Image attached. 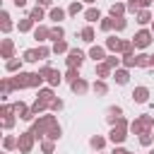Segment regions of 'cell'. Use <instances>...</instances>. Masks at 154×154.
Segmentation results:
<instances>
[{"instance_id":"3","label":"cell","mask_w":154,"mask_h":154,"mask_svg":"<svg viewBox=\"0 0 154 154\" xmlns=\"http://www.w3.org/2000/svg\"><path fill=\"white\" fill-rule=\"evenodd\" d=\"M154 41V34H152V29H140L135 36H132V43H135V48H147L149 43Z\"/></svg>"},{"instance_id":"54","label":"cell","mask_w":154,"mask_h":154,"mask_svg":"<svg viewBox=\"0 0 154 154\" xmlns=\"http://www.w3.org/2000/svg\"><path fill=\"white\" fill-rule=\"evenodd\" d=\"M152 2H154V0H140V5H142V10H147V7L152 5Z\"/></svg>"},{"instance_id":"39","label":"cell","mask_w":154,"mask_h":154,"mask_svg":"<svg viewBox=\"0 0 154 154\" xmlns=\"http://www.w3.org/2000/svg\"><path fill=\"white\" fill-rule=\"evenodd\" d=\"M53 149H55V142H53V140H48V137L41 140V152H43V154H53Z\"/></svg>"},{"instance_id":"51","label":"cell","mask_w":154,"mask_h":154,"mask_svg":"<svg viewBox=\"0 0 154 154\" xmlns=\"http://www.w3.org/2000/svg\"><path fill=\"white\" fill-rule=\"evenodd\" d=\"M38 7H53V0H36Z\"/></svg>"},{"instance_id":"31","label":"cell","mask_w":154,"mask_h":154,"mask_svg":"<svg viewBox=\"0 0 154 154\" xmlns=\"http://www.w3.org/2000/svg\"><path fill=\"white\" fill-rule=\"evenodd\" d=\"M70 51V46H67V41L65 38H60V41H53V53L55 55H60V53H67Z\"/></svg>"},{"instance_id":"59","label":"cell","mask_w":154,"mask_h":154,"mask_svg":"<svg viewBox=\"0 0 154 154\" xmlns=\"http://www.w3.org/2000/svg\"><path fill=\"white\" fill-rule=\"evenodd\" d=\"M5 154H7V152H5Z\"/></svg>"},{"instance_id":"20","label":"cell","mask_w":154,"mask_h":154,"mask_svg":"<svg viewBox=\"0 0 154 154\" xmlns=\"http://www.w3.org/2000/svg\"><path fill=\"white\" fill-rule=\"evenodd\" d=\"M94 26L91 24H87V26H82V31H79V38L84 41V43H94Z\"/></svg>"},{"instance_id":"33","label":"cell","mask_w":154,"mask_h":154,"mask_svg":"<svg viewBox=\"0 0 154 154\" xmlns=\"http://www.w3.org/2000/svg\"><path fill=\"white\" fill-rule=\"evenodd\" d=\"M120 58H123V67H128V70H130V67H137V55H135V53H125V55H120Z\"/></svg>"},{"instance_id":"5","label":"cell","mask_w":154,"mask_h":154,"mask_svg":"<svg viewBox=\"0 0 154 154\" xmlns=\"http://www.w3.org/2000/svg\"><path fill=\"white\" fill-rule=\"evenodd\" d=\"M128 130H130V125H111L108 140H111L113 144H123V142L128 140Z\"/></svg>"},{"instance_id":"18","label":"cell","mask_w":154,"mask_h":154,"mask_svg":"<svg viewBox=\"0 0 154 154\" xmlns=\"http://www.w3.org/2000/svg\"><path fill=\"white\" fill-rule=\"evenodd\" d=\"M84 19H87V24L101 22V12H99V7H89V10H84Z\"/></svg>"},{"instance_id":"24","label":"cell","mask_w":154,"mask_h":154,"mask_svg":"<svg viewBox=\"0 0 154 154\" xmlns=\"http://www.w3.org/2000/svg\"><path fill=\"white\" fill-rule=\"evenodd\" d=\"M34 24H36V22H34V19H31V17L26 14L24 19H19L17 29H19V34H26V31H31V29H34Z\"/></svg>"},{"instance_id":"38","label":"cell","mask_w":154,"mask_h":154,"mask_svg":"<svg viewBox=\"0 0 154 154\" xmlns=\"http://www.w3.org/2000/svg\"><path fill=\"white\" fill-rule=\"evenodd\" d=\"M99 29L108 34V31L113 29V17H111V14H108V17H101V22H99Z\"/></svg>"},{"instance_id":"28","label":"cell","mask_w":154,"mask_h":154,"mask_svg":"<svg viewBox=\"0 0 154 154\" xmlns=\"http://www.w3.org/2000/svg\"><path fill=\"white\" fill-rule=\"evenodd\" d=\"M89 147H91V149H96V152H101V149L106 147V137H101V135L89 137Z\"/></svg>"},{"instance_id":"13","label":"cell","mask_w":154,"mask_h":154,"mask_svg":"<svg viewBox=\"0 0 154 154\" xmlns=\"http://www.w3.org/2000/svg\"><path fill=\"white\" fill-rule=\"evenodd\" d=\"M34 38H36L38 43L48 41V38H51V29H48V26H43V24H38V26L34 29Z\"/></svg>"},{"instance_id":"21","label":"cell","mask_w":154,"mask_h":154,"mask_svg":"<svg viewBox=\"0 0 154 154\" xmlns=\"http://www.w3.org/2000/svg\"><path fill=\"white\" fill-rule=\"evenodd\" d=\"M48 108H51V103H48V101H43V99H36V101L31 103V113H34V116H38V113H46Z\"/></svg>"},{"instance_id":"11","label":"cell","mask_w":154,"mask_h":154,"mask_svg":"<svg viewBox=\"0 0 154 154\" xmlns=\"http://www.w3.org/2000/svg\"><path fill=\"white\" fill-rule=\"evenodd\" d=\"M120 118H123V108H120V106H111V108L106 111V120H108V125H116Z\"/></svg>"},{"instance_id":"14","label":"cell","mask_w":154,"mask_h":154,"mask_svg":"<svg viewBox=\"0 0 154 154\" xmlns=\"http://www.w3.org/2000/svg\"><path fill=\"white\" fill-rule=\"evenodd\" d=\"M22 63H24V58H12V60L5 63V70L12 72V75H17V72H22Z\"/></svg>"},{"instance_id":"12","label":"cell","mask_w":154,"mask_h":154,"mask_svg":"<svg viewBox=\"0 0 154 154\" xmlns=\"http://www.w3.org/2000/svg\"><path fill=\"white\" fill-rule=\"evenodd\" d=\"M89 58H91L94 63L106 60V46H91V48H89Z\"/></svg>"},{"instance_id":"6","label":"cell","mask_w":154,"mask_h":154,"mask_svg":"<svg viewBox=\"0 0 154 154\" xmlns=\"http://www.w3.org/2000/svg\"><path fill=\"white\" fill-rule=\"evenodd\" d=\"M34 142H36V137L31 135V130L19 132V144H17V149H19L22 154H29V152L34 149Z\"/></svg>"},{"instance_id":"53","label":"cell","mask_w":154,"mask_h":154,"mask_svg":"<svg viewBox=\"0 0 154 154\" xmlns=\"http://www.w3.org/2000/svg\"><path fill=\"white\" fill-rule=\"evenodd\" d=\"M14 7H26V0H12Z\"/></svg>"},{"instance_id":"7","label":"cell","mask_w":154,"mask_h":154,"mask_svg":"<svg viewBox=\"0 0 154 154\" xmlns=\"http://www.w3.org/2000/svg\"><path fill=\"white\" fill-rule=\"evenodd\" d=\"M31 77H34V72H17V75L12 77L14 89H29V87H31Z\"/></svg>"},{"instance_id":"8","label":"cell","mask_w":154,"mask_h":154,"mask_svg":"<svg viewBox=\"0 0 154 154\" xmlns=\"http://www.w3.org/2000/svg\"><path fill=\"white\" fill-rule=\"evenodd\" d=\"M0 58H5V63L14 58V41L12 38H2V43H0Z\"/></svg>"},{"instance_id":"30","label":"cell","mask_w":154,"mask_h":154,"mask_svg":"<svg viewBox=\"0 0 154 154\" xmlns=\"http://www.w3.org/2000/svg\"><path fill=\"white\" fill-rule=\"evenodd\" d=\"M82 12H84V7H82L79 0H75V2L67 5V14H70V17H77V14H82Z\"/></svg>"},{"instance_id":"56","label":"cell","mask_w":154,"mask_h":154,"mask_svg":"<svg viewBox=\"0 0 154 154\" xmlns=\"http://www.w3.org/2000/svg\"><path fill=\"white\" fill-rule=\"evenodd\" d=\"M149 67H154V55H152V60H149Z\"/></svg>"},{"instance_id":"36","label":"cell","mask_w":154,"mask_h":154,"mask_svg":"<svg viewBox=\"0 0 154 154\" xmlns=\"http://www.w3.org/2000/svg\"><path fill=\"white\" fill-rule=\"evenodd\" d=\"M135 51V43H132V38H120V55H125V53H132Z\"/></svg>"},{"instance_id":"40","label":"cell","mask_w":154,"mask_h":154,"mask_svg":"<svg viewBox=\"0 0 154 154\" xmlns=\"http://www.w3.org/2000/svg\"><path fill=\"white\" fill-rule=\"evenodd\" d=\"M106 63H108V65H111L113 70H118V67L123 65V58H118V55L113 53V55H106Z\"/></svg>"},{"instance_id":"35","label":"cell","mask_w":154,"mask_h":154,"mask_svg":"<svg viewBox=\"0 0 154 154\" xmlns=\"http://www.w3.org/2000/svg\"><path fill=\"white\" fill-rule=\"evenodd\" d=\"M60 38H65V29H63L60 24L51 26V41H60Z\"/></svg>"},{"instance_id":"23","label":"cell","mask_w":154,"mask_h":154,"mask_svg":"<svg viewBox=\"0 0 154 154\" xmlns=\"http://www.w3.org/2000/svg\"><path fill=\"white\" fill-rule=\"evenodd\" d=\"M152 19H154V17H152V12H149V10H140V12L135 14V22H137V24H142V26H144V24H152Z\"/></svg>"},{"instance_id":"57","label":"cell","mask_w":154,"mask_h":154,"mask_svg":"<svg viewBox=\"0 0 154 154\" xmlns=\"http://www.w3.org/2000/svg\"><path fill=\"white\" fill-rule=\"evenodd\" d=\"M152 34H154V19H152Z\"/></svg>"},{"instance_id":"44","label":"cell","mask_w":154,"mask_h":154,"mask_svg":"<svg viewBox=\"0 0 154 154\" xmlns=\"http://www.w3.org/2000/svg\"><path fill=\"white\" fill-rule=\"evenodd\" d=\"M152 140H154L152 130H147V132H142V135H140V144H142V147H149V144H152Z\"/></svg>"},{"instance_id":"58","label":"cell","mask_w":154,"mask_h":154,"mask_svg":"<svg viewBox=\"0 0 154 154\" xmlns=\"http://www.w3.org/2000/svg\"><path fill=\"white\" fill-rule=\"evenodd\" d=\"M147 154H154V149H149V152H147Z\"/></svg>"},{"instance_id":"25","label":"cell","mask_w":154,"mask_h":154,"mask_svg":"<svg viewBox=\"0 0 154 154\" xmlns=\"http://www.w3.org/2000/svg\"><path fill=\"white\" fill-rule=\"evenodd\" d=\"M17 144H19V137H14V135H5V140H2V149H5V152L17 149Z\"/></svg>"},{"instance_id":"34","label":"cell","mask_w":154,"mask_h":154,"mask_svg":"<svg viewBox=\"0 0 154 154\" xmlns=\"http://www.w3.org/2000/svg\"><path fill=\"white\" fill-rule=\"evenodd\" d=\"M29 17H31V19L38 24V22L46 17V12H43V7H38V5H36V7H31V10H29Z\"/></svg>"},{"instance_id":"26","label":"cell","mask_w":154,"mask_h":154,"mask_svg":"<svg viewBox=\"0 0 154 154\" xmlns=\"http://www.w3.org/2000/svg\"><path fill=\"white\" fill-rule=\"evenodd\" d=\"M36 99H43V101H48V103H53V101H55V94H53V87H46V89H38V94H36Z\"/></svg>"},{"instance_id":"1","label":"cell","mask_w":154,"mask_h":154,"mask_svg":"<svg viewBox=\"0 0 154 154\" xmlns=\"http://www.w3.org/2000/svg\"><path fill=\"white\" fill-rule=\"evenodd\" d=\"M53 123H58V120H55V116L48 113V116H41L38 120H34L29 130H31V135H34L36 140H46V135H48V130H51Z\"/></svg>"},{"instance_id":"55","label":"cell","mask_w":154,"mask_h":154,"mask_svg":"<svg viewBox=\"0 0 154 154\" xmlns=\"http://www.w3.org/2000/svg\"><path fill=\"white\" fill-rule=\"evenodd\" d=\"M82 2H87V5H94V2H96V0H82Z\"/></svg>"},{"instance_id":"42","label":"cell","mask_w":154,"mask_h":154,"mask_svg":"<svg viewBox=\"0 0 154 154\" xmlns=\"http://www.w3.org/2000/svg\"><path fill=\"white\" fill-rule=\"evenodd\" d=\"M125 26H128V19L125 17H113V29L116 31H123Z\"/></svg>"},{"instance_id":"27","label":"cell","mask_w":154,"mask_h":154,"mask_svg":"<svg viewBox=\"0 0 154 154\" xmlns=\"http://www.w3.org/2000/svg\"><path fill=\"white\" fill-rule=\"evenodd\" d=\"M48 140H53V142H58L60 137H63V128H60V123H53L51 125V130H48V135H46Z\"/></svg>"},{"instance_id":"48","label":"cell","mask_w":154,"mask_h":154,"mask_svg":"<svg viewBox=\"0 0 154 154\" xmlns=\"http://www.w3.org/2000/svg\"><path fill=\"white\" fill-rule=\"evenodd\" d=\"M38 72H41V77H43V79H46V82H48V79H51V75H53V72H55V70H53V67H51V65H43V67H41V70H38Z\"/></svg>"},{"instance_id":"41","label":"cell","mask_w":154,"mask_h":154,"mask_svg":"<svg viewBox=\"0 0 154 154\" xmlns=\"http://www.w3.org/2000/svg\"><path fill=\"white\" fill-rule=\"evenodd\" d=\"M125 7H128V12H130V14H137V12L142 10L140 0H128V2H125Z\"/></svg>"},{"instance_id":"10","label":"cell","mask_w":154,"mask_h":154,"mask_svg":"<svg viewBox=\"0 0 154 154\" xmlns=\"http://www.w3.org/2000/svg\"><path fill=\"white\" fill-rule=\"evenodd\" d=\"M70 89H72V94H87L89 91V84H87V79H82V77H77L75 82H70Z\"/></svg>"},{"instance_id":"17","label":"cell","mask_w":154,"mask_h":154,"mask_svg":"<svg viewBox=\"0 0 154 154\" xmlns=\"http://www.w3.org/2000/svg\"><path fill=\"white\" fill-rule=\"evenodd\" d=\"M65 14H67V10H63V7H51V12H48V19H53L55 24H60V22L65 19Z\"/></svg>"},{"instance_id":"16","label":"cell","mask_w":154,"mask_h":154,"mask_svg":"<svg viewBox=\"0 0 154 154\" xmlns=\"http://www.w3.org/2000/svg\"><path fill=\"white\" fill-rule=\"evenodd\" d=\"M113 79H116V84H128V82H130V72H128V67H118V70L113 72Z\"/></svg>"},{"instance_id":"50","label":"cell","mask_w":154,"mask_h":154,"mask_svg":"<svg viewBox=\"0 0 154 154\" xmlns=\"http://www.w3.org/2000/svg\"><path fill=\"white\" fill-rule=\"evenodd\" d=\"M63 106H65V103H63L60 99H55V101L51 103V111H53V113H58V111H63Z\"/></svg>"},{"instance_id":"32","label":"cell","mask_w":154,"mask_h":154,"mask_svg":"<svg viewBox=\"0 0 154 154\" xmlns=\"http://www.w3.org/2000/svg\"><path fill=\"white\" fill-rule=\"evenodd\" d=\"M22 58H24V63H38V60H41V58H38V51H36V48H26Z\"/></svg>"},{"instance_id":"46","label":"cell","mask_w":154,"mask_h":154,"mask_svg":"<svg viewBox=\"0 0 154 154\" xmlns=\"http://www.w3.org/2000/svg\"><path fill=\"white\" fill-rule=\"evenodd\" d=\"M77 77H79V70H77V67H67V72H65V79H67V82H75Z\"/></svg>"},{"instance_id":"15","label":"cell","mask_w":154,"mask_h":154,"mask_svg":"<svg viewBox=\"0 0 154 154\" xmlns=\"http://www.w3.org/2000/svg\"><path fill=\"white\" fill-rule=\"evenodd\" d=\"M111 65L106 63V60H101V63H96V77L99 79H106V77H111Z\"/></svg>"},{"instance_id":"19","label":"cell","mask_w":154,"mask_h":154,"mask_svg":"<svg viewBox=\"0 0 154 154\" xmlns=\"http://www.w3.org/2000/svg\"><path fill=\"white\" fill-rule=\"evenodd\" d=\"M0 31H2V34H10V31H12V22H10L7 10H2V12H0Z\"/></svg>"},{"instance_id":"43","label":"cell","mask_w":154,"mask_h":154,"mask_svg":"<svg viewBox=\"0 0 154 154\" xmlns=\"http://www.w3.org/2000/svg\"><path fill=\"white\" fill-rule=\"evenodd\" d=\"M149 60H152V55H147V53H137V67H149Z\"/></svg>"},{"instance_id":"22","label":"cell","mask_w":154,"mask_h":154,"mask_svg":"<svg viewBox=\"0 0 154 154\" xmlns=\"http://www.w3.org/2000/svg\"><path fill=\"white\" fill-rule=\"evenodd\" d=\"M125 12H128V7H125L123 2H113V5L108 7V14H111V17H125Z\"/></svg>"},{"instance_id":"37","label":"cell","mask_w":154,"mask_h":154,"mask_svg":"<svg viewBox=\"0 0 154 154\" xmlns=\"http://www.w3.org/2000/svg\"><path fill=\"white\" fill-rule=\"evenodd\" d=\"M91 89H94V94H99V96H103V94L108 91V84H106L103 79H96V82L91 84Z\"/></svg>"},{"instance_id":"45","label":"cell","mask_w":154,"mask_h":154,"mask_svg":"<svg viewBox=\"0 0 154 154\" xmlns=\"http://www.w3.org/2000/svg\"><path fill=\"white\" fill-rule=\"evenodd\" d=\"M36 51H38V58H41V60H46V58L53 53V48H48V46H43V43H38V48H36Z\"/></svg>"},{"instance_id":"4","label":"cell","mask_w":154,"mask_h":154,"mask_svg":"<svg viewBox=\"0 0 154 154\" xmlns=\"http://www.w3.org/2000/svg\"><path fill=\"white\" fill-rule=\"evenodd\" d=\"M65 55H67V58H65V65H67V67H77V70L84 65V58H87L79 48H70Z\"/></svg>"},{"instance_id":"52","label":"cell","mask_w":154,"mask_h":154,"mask_svg":"<svg viewBox=\"0 0 154 154\" xmlns=\"http://www.w3.org/2000/svg\"><path fill=\"white\" fill-rule=\"evenodd\" d=\"M111 154H130V152H128V149H125V147H116V149H113V152H111Z\"/></svg>"},{"instance_id":"29","label":"cell","mask_w":154,"mask_h":154,"mask_svg":"<svg viewBox=\"0 0 154 154\" xmlns=\"http://www.w3.org/2000/svg\"><path fill=\"white\" fill-rule=\"evenodd\" d=\"M106 51H111V53H120V38L108 36V38H106Z\"/></svg>"},{"instance_id":"2","label":"cell","mask_w":154,"mask_h":154,"mask_svg":"<svg viewBox=\"0 0 154 154\" xmlns=\"http://www.w3.org/2000/svg\"><path fill=\"white\" fill-rule=\"evenodd\" d=\"M152 128H154V116H149V113H142L130 123V132L132 135H142V132H147Z\"/></svg>"},{"instance_id":"47","label":"cell","mask_w":154,"mask_h":154,"mask_svg":"<svg viewBox=\"0 0 154 154\" xmlns=\"http://www.w3.org/2000/svg\"><path fill=\"white\" fill-rule=\"evenodd\" d=\"M63 79H65V77H63V75H60V72H58V70H55V72H53V75H51V79H48V84H51V87H58V84H60V82H63Z\"/></svg>"},{"instance_id":"9","label":"cell","mask_w":154,"mask_h":154,"mask_svg":"<svg viewBox=\"0 0 154 154\" xmlns=\"http://www.w3.org/2000/svg\"><path fill=\"white\" fill-rule=\"evenodd\" d=\"M130 96H132L135 103H147V101H149V89H147V87H135Z\"/></svg>"},{"instance_id":"60","label":"cell","mask_w":154,"mask_h":154,"mask_svg":"<svg viewBox=\"0 0 154 154\" xmlns=\"http://www.w3.org/2000/svg\"><path fill=\"white\" fill-rule=\"evenodd\" d=\"M99 154H101V152H99Z\"/></svg>"},{"instance_id":"49","label":"cell","mask_w":154,"mask_h":154,"mask_svg":"<svg viewBox=\"0 0 154 154\" xmlns=\"http://www.w3.org/2000/svg\"><path fill=\"white\" fill-rule=\"evenodd\" d=\"M14 123H17V116H7V118H2V128H5V130L14 128Z\"/></svg>"}]
</instances>
